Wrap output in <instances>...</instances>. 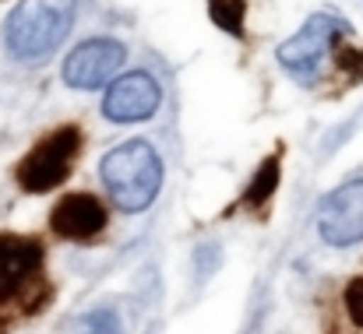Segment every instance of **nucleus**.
<instances>
[{
    "label": "nucleus",
    "instance_id": "f257e3e1",
    "mask_svg": "<svg viewBox=\"0 0 363 334\" xmlns=\"http://www.w3.org/2000/svg\"><path fill=\"white\" fill-rule=\"evenodd\" d=\"M99 176L121 212H145L162 187V162L148 141H123L106 151Z\"/></svg>",
    "mask_w": 363,
    "mask_h": 334
},
{
    "label": "nucleus",
    "instance_id": "f03ea898",
    "mask_svg": "<svg viewBox=\"0 0 363 334\" xmlns=\"http://www.w3.org/2000/svg\"><path fill=\"white\" fill-rule=\"evenodd\" d=\"M74 25V0H21L7 18L4 42L18 60L50 57Z\"/></svg>",
    "mask_w": 363,
    "mask_h": 334
},
{
    "label": "nucleus",
    "instance_id": "7ed1b4c3",
    "mask_svg": "<svg viewBox=\"0 0 363 334\" xmlns=\"http://www.w3.org/2000/svg\"><path fill=\"white\" fill-rule=\"evenodd\" d=\"M78 155H82V130H78V127H60V130L46 134V137L18 162V183H21L28 194L53 190V187H60V183L71 176Z\"/></svg>",
    "mask_w": 363,
    "mask_h": 334
},
{
    "label": "nucleus",
    "instance_id": "20e7f679",
    "mask_svg": "<svg viewBox=\"0 0 363 334\" xmlns=\"http://www.w3.org/2000/svg\"><path fill=\"white\" fill-rule=\"evenodd\" d=\"M342 32H346V21L342 18L325 14V11L321 14H311L303 21V28L279 46V64L286 71L300 74V78H314L318 67H321V60H325V53L332 50L335 35H342Z\"/></svg>",
    "mask_w": 363,
    "mask_h": 334
},
{
    "label": "nucleus",
    "instance_id": "39448f33",
    "mask_svg": "<svg viewBox=\"0 0 363 334\" xmlns=\"http://www.w3.org/2000/svg\"><path fill=\"white\" fill-rule=\"evenodd\" d=\"M318 229H321V239L332 246H350L363 239V180L342 183L321 201Z\"/></svg>",
    "mask_w": 363,
    "mask_h": 334
},
{
    "label": "nucleus",
    "instance_id": "423d86ee",
    "mask_svg": "<svg viewBox=\"0 0 363 334\" xmlns=\"http://www.w3.org/2000/svg\"><path fill=\"white\" fill-rule=\"evenodd\" d=\"M123 53L117 39H89L64 60V81L71 88H103L121 71Z\"/></svg>",
    "mask_w": 363,
    "mask_h": 334
},
{
    "label": "nucleus",
    "instance_id": "0eeeda50",
    "mask_svg": "<svg viewBox=\"0 0 363 334\" xmlns=\"http://www.w3.org/2000/svg\"><path fill=\"white\" fill-rule=\"evenodd\" d=\"M159 103H162V92H159L155 78L145 71H130L123 78H113V85L106 88L103 113L113 123H138L159 110Z\"/></svg>",
    "mask_w": 363,
    "mask_h": 334
},
{
    "label": "nucleus",
    "instance_id": "6e6552de",
    "mask_svg": "<svg viewBox=\"0 0 363 334\" xmlns=\"http://www.w3.org/2000/svg\"><path fill=\"white\" fill-rule=\"evenodd\" d=\"M43 267V246L28 236H0V306L18 299Z\"/></svg>",
    "mask_w": 363,
    "mask_h": 334
},
{
    "label": "nucleus",
    "instance_id": "1a4fd4ad",
    "mask_svg": "<svg viewBox=\"0 0 363 334\" xmlns=\"http://www.w3.org/2000/svg\"><path fill=\"white\" fill-rule=\"evenodd\" d=\"M50 225L64 239H92L106 229V205L96 194H67L53 208Z\"/></svg>",
    "mask_w": 363,
    "mask_h": 334
},
{
    "label": "nucleus",
    "instance_id": "9d476101",
    "mask_svg": "<svg viewBox=\"0 0 363 334\" xmlns=\"http://www.w3.org/2000/svg\"><path fill=\"white\" fill-rule=\"evenodd\" d=\"M275 187H279V159H264V166L257 169V176L250 180V187H247V205H264L272 194H275Z\"/></svg>",
    "mask_w": 363,
    "mask_h": 334
},
{
    "label": "nucleus",
    "instance_id": "9b49d317",
    "mask_svg": "<svg viewBox=\"0 0 363 334\" xmlns=\"http://www.w3.org/2000/svg\"><path fill=\"white\" fill-rule=\"evenodd\" d=\"M212 18L216 25H223L226 32L240 35V18H243V0H212Z\"/></svg>",
    "mask_w": 363,
    "mask_h": 334
},
{
    "label": "nucleus",
    "instance_id": "f8f14e48",
    "mask_svg": "<svg viewBox=\"0 0 363 334\" xmlns=\"http://www.w3.org/2000/svg\"><path fill=\"white\" fill-rule=\"evenodd\" d=\"M346 313L357 328H363V278H353L346 285Z\"/></svg>",
    "mask_w": 363,
    "mask_h": 334
}]
</instances>
